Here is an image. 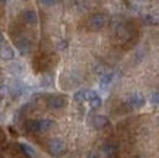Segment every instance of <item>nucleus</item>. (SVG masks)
Segmentation results:
<instances>
[{
  "label": "nucleus",
  "mask_w": 159,
  "mask_h": 158,
  "mask_svg": "<svg viewBox=\"0 0 159 158\" xmlns=\"http://www.w3.org/2000/svg\"><path fill=\"white\" fill-rule=\"evenodd\" d=\"M101 149L107 157H114V155L118 152V146H117V144H114V142H105V144L101 146Z\"/></svg>",
  "instance_id": "6e6552de"
},
{
  "label": "nucleus",
  "mask_w": 159,
  "mask_h": 158,
  "mask_svg": "<svg viewBox=\"0 0 159 158\" xmlns=\"http://www.w3.org/2000/svg\"><path fill=\"white\" fill-rule=\"evenodd\" d=\"M16 47L19 50L20 54H28L29 50H31V43H29V40L26 38H18L16 40Z\"/></svg>",
  "instance_id": "1a4fd4ad"
},
{
  "label": "nucleus",
  "mask_w": 159,
  "mask_h": 158,
  "mask_svg": "<svg viewBox=\"0 0 159 158\" xmlns=\"http://www.w3.org/2000/svg\"><path fill=\"white\" fill-rule=\"evenodd\" d=\"M143 104H145V98L140 95V94L131 95L130 98H129V101H127V105L130 107L131 110H137L140 107H143Z\"/></svg>",
  "instance_id": "39448f33"
},
{
  "label": "nucleus",
  "mask_w": 159,
  "mask_h": 158,
  "mask_svg": "<svg viewBox=\"0 0 159 158\" xmlns=\"http://www.w3.org/2000/svg\"><path fill=\"white\" fill-rule=\"evenodd\" d=\"M150 103L153 105H158L159 104V91H156V92H153L152 94V97H150Z\"/></svg>",
  "instance_id": "dca6fc26"
},
{
  "label": "nucleus",
  "mask_w": 159,
  "mask_h": 158,
  "mask_svg": "<svg viewBox=\"0 0 159 158\" xmlns=\"http://www.w3.org/2000/svg\"><path fill=\"white\" fill-rule=\"evenodd\" d=\"M24 21L28 25H37L38 24V15L35 10H25L24 12Z\"/></svg>",
  "instance_id": "9d476101"
},
{
  "label": "nucleus",
  "mask_w": 159,
  "mask_h": 158,
  "mask_svg": "<svg viewBox=\"0 0 159 158\" xmlns=\"http://www.w3.org/2000/svg\"><path fill=\"white\" fill-rule=\"evenodd\" d=\"M41 5H44V6H54V5H57V2H54V0H43V2H41Z\"/></svg>",
  "instance_id": "a211bd4d"
},
{
  "label": "nucleus",
  "mask_w": 159,
  "mask_h": 158,
  "mask_svg": "<svg viewBox=\"0 0 159 158\" xmlns=\"http://www.w3.org/2000/svg\"><path fill=\"white\" fill-rule=\"evenodd\" d=\"M112 81H114V73H107L99 79V85L101 88H108L112 84Z\"/></svg>",
  "instance_id": "f8f14e48"
},
{
  "label": "nucleus",
  "mask_w": 159,
  "mask_h": 158,
  "mask_svg": "<svg viewBox=\"0 0 159 158\" xmlns=\"http://www.w3.org/2000/svg\"><path fill=\"white\" fill-rule=\"evenodd\" d=\"M54 126V122L53 120H48V119H39L38 120V133L41 132H47L50 130L51 127Z\"/></svg>",
  "instance_id": "9b49d317"
},
{
  "label": "nucleus",
  "mask_w": 159,
  "mask_h": 158,
  "mask_svg": "<svg viewBox=\"0 0 159 158\" xmlns=\"http://www.w3.org/2000/svg\"><path fill=\"white\" fill-rule=\"evenodd\" d=\"M88 158H99V155H98L97 152H91L89 155H88Z\"/></svg>",
  "instance_id": "6ab92c4d"
},
{
  "label": "nucleus",
  "mask_w": 159,
  "mask_h": 158,
  "mask_svg": "<svg viewBox=\"0 0 159 158\" xmlns=\"http://www.w3.org/2000/svg\"><path fill=\"white\" fill-rule=\"evenodd\" d=\"M25 127L31 133H38V120H28Z\"/></svg>",
  "instance_id": "ddd939ff"
},
{
  "label": "nucleus",
  "mask_w": 159,
  "mask_h": 158,
  "mask_svg": "<svg viewBox=\"0 0 159 158\" xmlns=\"http://www.w3.org/2000/svg\"><path fill=\"white\" fill-rule=\"evenodd\" d=\"M0 57L3 60H12L15 57V53H13V48L10 47L9 44L3 43L0 45Z\"/></svg>",
  "instance_id": "0eeeda50"
},
{
  "label": "nucleus",
  "mask_w": 159,
  "mask_h": 158,
  "mask_svg": "<svg viewBox=\"0 0 159 158\" xmlns=\"http://www.w3.org/2000/svg\"><path fill=\"white\" fill-rule=\"evenodd\" d=\"M107 21H108V16L105 13H95L89 19V28L92 31H99L107 25Z\"/></svg>",
  "instance_id": "7ed1b4c3"
},
{
  "label": "nucleus",
  "mask_w": 159,
  "mask_h": 158,
  "mask_svg": "<svg viewBox=\"0 0 159 158\" xmlns=\"http://www.w3.org/2000/svg\"><path fill=\"white\" fill-rule=\"evenodd\" d=\"M155 18L152 16V15H146L145 16V24H149V25H155L158 24V21H153Z\"/></svg>",
  "instance_id": "f3484780"
},
{
  "label": "nucleus",
  "mask_w": 159,
  "mask_h": 158,
  "mask_svg": "<svg viewBox=\"0 0 159 158\" xmlns=\"http://www.w3.org/2000/svg\"><path fill=\"white\" fill-rule=\"evenodd\" d=\"M91 125L93 126L95 129L101 130V129H104V127H107V126L110 125V120H108V117H105V116L97 114L91 119Z\"/></svg>",
  "instance_id": "20e7f679"
},
{
  "label": "nucleus",
  "mask_w": 159,
  "mask_h": 158,
  "mask_svg": "<svg viewBox=\"0 0 159 158\" xmlns=\"http://www.w3.org/2000/svg\"><path fill=\"white\" fill-rule=\"evenodd\" d=\"M73 98H75V101H77V103H85V101H86V91H77Z\"/></svg>",
  "instance_id": "2eb2a0df"
},
{
  "label": "nucleus",
  "mask_w": 159,
  "mask_h": 158,
  "mask_svg": "<svg viewBox=\"0 0 159 158\" xmlns=\"http://www.w3.org/2000/svg\"><path fill=\"white\" fill-rule=\"evenodd\" d=\"M19 146H20V149H22V152H24L25 155H26V157H29V158L34 157V154H35V152H34V149L31 148V146H28L26 144H20Z\"/></svg>",
  "instance_id": "4468645a"
},
{
  "label": "nucleus",
  "mask_w": 159,
  "mask_h": 158,
  "mask_svg": "<svg viewBox=\"0 0 159 158\" xmlns=\"http://www.w3.org/2000/svg\"><path fill=\"white\" fill-rule=\"evenodd\" d=\"M86 101L89 103V105H91L92 108H99L102 104L101 97L93 91H86Z\"/></svg>",
  "instance_id": "423d86ee"
},
{
  "label": "nucleus",
  "mask_w": 159,
  "mask_h": 158,
  "mask_svg": "<svg viewBox=\"0 0 159 158\" xmlns=\"http://www.w3.org/2000/svg\"><path fill=\"white\" fill-rule=\"evenodd\" d=\"M47 149H48V152L51 154L53 157H61V155H64L66 151H67L66 144H64L63 141H60V139H51L48 142Z\"/></svg>",
  "instance_id": "f257e3e1"
},
{
  "label": "nucleus",
  "mask_w": 159,
  "mask_h": 158,
  "mask_svg": "<svg viewBox=\"0 0 159 158\" xmlns=\"http://www.w3.org/2000/svg\"><path fill=\"white\" fill-rule=\"evenodd\" d=\"M47 105L53 110H60L67 105V97L61 95V94H56V95H50L47 98Z\"/></svg>",
  "instance_id": "f03ea898"
}]
</instances>
